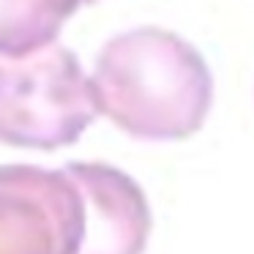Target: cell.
<instances>
[{
  "instance_id": "cell-1",
  "label": "cell",
  "mask_w": 254,
  "mask_h": 254,
  "mask_svg": "<svg viewBox=\"0 0 254 254\" xmlns=\"http://www.w3.org/2000/svg\"><path fill=\"white\" fill-rule=\"evenodd\" d=\"M96 110L142 139L183 137L202 121L210 74L189 41L164 28H134L110 39L90 77Z\"/></svg>"
},
{
  "instance_id": "cell-2",
  "label": "cell",
  "mask_w": 254,
  "mask_h": 254,
  "mask_svg": "<svg viewBox=\"0 0 254 254\" xmlns=\"http://www.w3.org/2000/svg\"><path fill=\"white\" fill-rule=\"evenodd\" d=\"M96 99L82 63L50 44L22 58H0V142L58 150L74 145L96 121Z\"/></svg>"
},
{
  "instance_id": "cell-3",
  "label": "cell",
  "mask_w": 254,
  "mask_h": 254,
  "mask_svg": "<svg viewBox=\"0 0 254 254\" xmlns=\"http://www.w3.org/2000/svg\"><path fill=\"white\" fill-rule=\"evenodd\" d=\"M88 205L71 167H0V254H82Z\"/></svg>"
},
{
  "instance_id": "cell-4",
  "label": "cell",
  "mask_w": 254,
  "mask_h": 254,
  "mask_svg": "<svg viewBox=\"0 0 254 254\" xmlns=\"http://www.w3.org/2000/svg\"><path fill=\"white\" fill-rule=\"evenodd\" d=\"M88 205L82 254H139L148 235V208L139 189L121 170L71 161Z\"/></svg>"
},
{
  "instance_id": "cell-5",
  "label": "cell",
  "mask_w": 254,
  "mask_h": 254,
  "mask_svg": "<svg viewBox=\"0 0 254 254\" xmlns=\"http://www.w3.org/2000/svg\"><path fill=\"white\" fill-rule=\"evenodd\" d=\"M82 0H0V58H22L55 44Z\"/></svg>"
},
{
  "instance_id": "cell-6",
  "label": "cell",
  "mask_w": 254,
  "mask_h": 254,
  "mask_svg": "<svg viewBox=\"0 0 254 254\" xmlns=\"http://www.w3.org/2000/svg\"><path fill=\"white\" fill-rule=\"evenodd\" d=\"M82 3H96V0H82Z\"/></svg>"
}]
</instances>
